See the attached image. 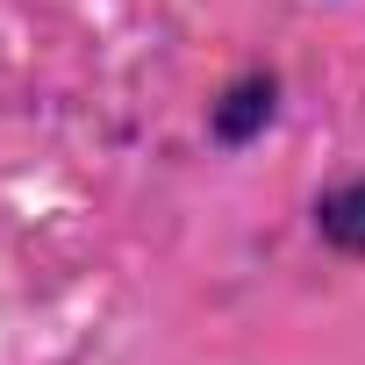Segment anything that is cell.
Wrapping results in <instances>:
<instances>
[{
	"instance_id": "cell-1",
	"label": "cell",
	"mask_w": 365,
	"mask_h": 365,
	"mask_svg": "<svg viewBox=\"0 0 365 365\" xmlns=\"http://www.w3.org/2000/svg\"><path fill=\"white\" fill-rule=\"evenodd\" d=\"M279 108H287V79H279L272 65H244V72H230V79L208 93L201 129H208V143H215L222 158H237V150L265 143V129L279 122Z\"/></svg>"
},
{
	"instance_id": "cell-2",
	"label": "cell",
	"mask_w": 365,
	"mask_h": 365,
	"mask_svg": "<svg viewBox=\"0 0 365 365\" xmlns=\"http://www.w3.org/2000/svg\"><path fill=\"white\" fill-rule=\"evenodd\" d=\"M308 230L329 258L344 265H365V172H344L308 201Z\"/></svg>"
}]
</instances>
